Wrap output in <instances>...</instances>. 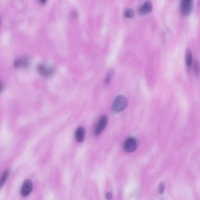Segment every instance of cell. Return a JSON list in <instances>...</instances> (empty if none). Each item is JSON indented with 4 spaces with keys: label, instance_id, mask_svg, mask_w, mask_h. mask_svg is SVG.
<instances>
[{
    "label": "cell",
    "instance_id": "obj_1",
    "mask_svg": "<svg viewBox=\"0 0 200 200\" xmlns=\"http://www.w3.org/2000/svg\"><path fill=\"white\" fill-rule=\"evenodd\" d=\"M128 105V100L124 96L119 95L115 97L113 101L112 109L113 111L118 113L125 109Z\"/></svg>",
    "mask_w": 200,
    "mask_h": 200
},
{
    "label": "cell",
    "instance_id": "obj_2",
    "mask_svg": "<svg viewBox=\"0 0 200 200\" xmlns=\"http://www.w3.org/2000/svg\"><path fill=\"white\" fill-rule=\"evenodd\" d=\"M193 1L191 0H183L180 4V10L184 15H188L190 14L193 9Z\"/></svg>",
    "mask_w": 200,
    "mask_h": 200
},
{
    "label": "cell",
    "instance_id": "obj_3",
    "mask_svg": "<svg viewBox=\"0 0 200 200\" xmlns=\"http://www.w3.org/2000/svg\"><path fill=\"white\" fill-rule=\"evenodd\" d=\"M139 142L137 139L130 138L125 142L123 144V149L128 152H132L135 151L138 147Z\"/></svg>",
    "mask_w": 200,
    "mask_h": 200
},
{
    "label": "cell",
    "instance_id": "obj_4",
    "mask_svg": "<svg viewBox=\"0 0 200 200\" xmlns=\"http://www.w3.org/2000/svg\"><path fill=\"white\" fill-rule=\"evenodd\" d=\"M108 118L107 115L101 116L97 123L94 130L95 136H98L104 130L108 125Z\"/></svg>",
    "mask_w": 200,
    "mask_h": 200
},
{
    "label": "cell",
    "instance_id": "obj_5",
    "mask_svg": "<svg viewBox=\"0 0 200 200\" xmlns=\"http://www.w3.org/2000/svg\"><path fill=\"white\" fill-rule=\"evenodd\" d=\"M33 184L30 179H27L23 183L21 188V194L23 197H26L29 196L32 191Z\"/></svg>",
    "mask_w": 200,
    "mask_h": 200
},
{
    "label": "cell",
    "instance_id": "obj_6",
    "mask_svg": "<svg viewBox=\"0 0 200 200\" xmlns=\"http://www.w3.org/2000/svg\"><path fill=\"white\" fill-rule=\"evenodd\" d=\"M152 4L150 1H146L139 8L138 13L140 15H146L152 11Z\"/></svg>",
    "mask_w": 200,
    "mask_h": 200
},
{
    "label": "cell",
    "instance_id": "obj_7",
    "mask_svg": "<svg viewBox=\"0 0 200 200\" xmlns=\"http://www.w3.org/2000/svg\"><path fill=\"white\" fill-rule=\"evenodd\" d=\"M85 135V130L84 127H80L76 129L75 132V138L76 141L79 143L84 141Z\"/></svg>",
    "mask_w": 200,
    "mask_h": 200
},
{
    "label": "cell",
    "instance_id": "obj_8",
    "mask_svg": "<svg viewBox=\"0 0 200 200\" xmlns=\"http://www.w3.org/2000/svg\"><path fill=\"white\" fill-rule=\"evenodd\" d=\"M186 63L188 68L191 67L192 63V54L191 50L188 49L187 50L185 55Z\"/></svg>",
    "mask_w": 200,
    "mask_h": 200
},
{
    "label": "cell",
    "instance_id": "obj_9",
    "mask_svg": "<svg viewBox=\"0 0 200 200\" xmlns=\"http://www.w3.org/2000/svg\"><path fill=\"white\" fill-rule=\"evenodd\" d=\"M38 70L40 73L42 75L45 76H49L52 74V69H50L47 68L43 65H40L38 67Z\"/></svg>",
    "mask_w": 200,
    "mask_h": 200
},
{
    "label": "cell",
    "instance_id": "obj_10",
    "mask_svg": "<svg viewBox=\"0 0 200 200\" xmlns=\"http://www.w3.org/2000/svg\"><path fill=\"white\" fill-rule=\"evenodd\" d=\"M28 60L25 58H21L16 60L15 62V66L18 67H26L28 66Z\"/></svg>",
    "mask_w": 200,
    "mask_h": 200
},
{
    "label": "cell",
    "instance_id": "obj_11",
    "mask_svg": "<svg viewBox=\"0 0 200 200\" xmlns=\"http://www.w3.org/2000/svg\"><path fill=\"white\" fill-rule=\"evenodd\" d=\"M9 170H6L2 174L0 178V188L2 187L5 183L9 176Z\"/></svg>",
    "mask_w": 200,
    "mask_h": 200
},
{
    "label": "cell",
    "instance_id": "obj_12",
    "mask_svg": "<svg viewBox=\"0 0 200 200\" xmlns=\"http://www.w3.org/2000/svg\"><path fill=\"white\" fill-rule=\"evenodd\" d=\"M114 71L112 70H109L107 73L106 76L105 77V82L106 84H108L110 82L111 79L113 77V75Z\"/></svg>",
    "mask_w": 200,
    "mask_h": 200
},
{
    "label": "cell",
    "instance_id": "obj_13",
    "mask_svg": "<svg viewBox=\"0 0 200 200\" xmlns=\"http://www.w3.org/2000/svg\"><path fill=\"white\" fill-rule=\"evenodd\" d=\"M134 15L133 10L132 9H130V8L127 9L125 12V16L127 18H131L134 16Z\"/></svg>",
    "mask_w": 200,
    "mask_h": 200
},
{
    "label": "cell",
    "instance_id": "obj_14",
    "mask_svg": "<svg viewBox=\"0 0 200 200\" xmlns=\"http://www.w3.org/2000/svg\"><path fill=\"white\" fill-rule=\"evenodd\" d=\"M194 70L195 74L196 75H198L199 73V64L198 60L195 61L194 64Z\"/></svg>",
    "mask_w": 200,
    "mask_h": 200
},
{
    "label": "cell",
    "instance_id": "obj_15",
    "mask_svg": "<svg viewBox=\"0 0 200 200\" xmlns=\"http://www.w3.org/2000/svg\"><path fill=\"white\" fill-rule=\"evenodd\" d=\"M165 189V184L162 182L159 184L158 187V191L160 194H162L164 192Z\"/></svg>",
    "mask_w": 200,
    "mask_h": 200
},
{
    "label": "cell",
    "instance_id": "obj_16",
    "mask_svg": "<svg viewBox=\"0 0 200 200\" xmlns=\"http://www.w3.org/2000/svg\"><path fill=\"white\" fill-rule=\"evenodd\" d=\"M106 197L108 200H111L112 199V196L111 193H107L106 194Z\"/></svg>",
    "mask_w": 200,
    "mask_h": 200
},
{
    "label": "cell",
    "instance_id": "obj_17",
    "mask_svg": "<svg viewBox=\"0 0 200 200\" xmlns=\"http://www.w3.org/2000/svg\"><path fill=\"white\" fill-rule=\"evenodd\" d=\"M2 89H3V86H2V83L0 82V93L2 91Z\"/></svg>",
    "mask_w": 200,
    "mask_h": 200
}]
</instances>
